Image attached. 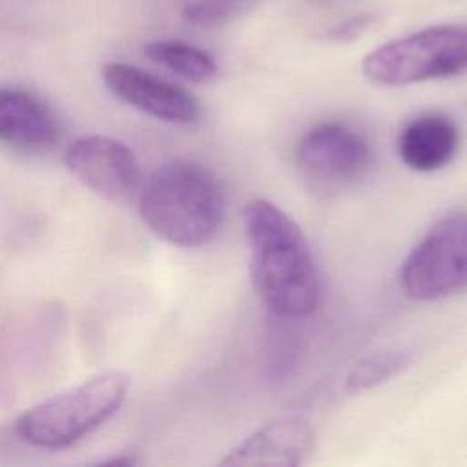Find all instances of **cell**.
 I'll use <instances>...</instances> for the list:
<instances>
[{"label":"cell","mask_w":467,"mask_h":467,"mask_svg":"<svg viewBox=\"0 0 467 467\" xmlns=\"http://www.w3.org/2000/svg\"><path fill=\"white\" fill-rule=\"evenodd\" d=\"M243 226L252 283L265 306L285 319L312 314L319 303L321 279L303 230L266 199L246 202Z\"/></svg>","instance_id":"1"},{"label":"cell","mask_w":467,"mask_h":467,"mask_svg":"<svg viewBox=\"0 0 467 467\" xmlns=\"http://www.w3.org/2000/svg\"><path fill=\"white\" fill-rule=\"evenodd\" d=\"M226 197L219 179L202 164L171 161L159 166L139 195L144 224L162 241L197 248L223 226Z\"/></svg>","instance_id":"2"},{"label":"cell","mask_w":467,"mask_h":467,"mask_svg":"<svg viewBox=\"0 0 467 467\" xmlns=\"http://www.w3.org/2000/svg\"><path fill=\"white\" fill-rule=\"evenodd\" d=\"M128 387L130 379L122 372L97 374L24 410L16 420V434L42 449L73 445L120 409Z\"/></svg>","instance_id":"3"},{"label":"cell","mask_w":467,"mask_h":467,"mask_svg":"<svg viewBox=\"0 0 467 467\" xmlns=\"http://www.w3.org/2000/svg\"><path fill=\"white\" fill-rule=\"evenodd\" d=\"M363 75L379 86H407L467 71V24H440L394 38L361 62Z\"/></svg>","instance_id":"4"},{"label":"cell","mask_w":467,"mask_h":467,"mask_svg":"<svg viewBox=\"0 0 467 467\" xmlns=\"http://www.w3.org/2000/svg\"><path fill=\"white\" fill-rule=\"evenodd\" d=\"M403 292L416 301L467 288V215L438 221L409 252L400 270Z\"/></svg>","instance_id":"5"},{"label":"cell","mask_w":467,"mask_h":467,"mask_svg":"<svg viewBox=\"0 0 467 467\" xmlns=\"http://www.w3.org/2000/svg\"><path fill=\"white\" fill-rule=\"evenodd\" d=\"M297 171L314 193L334 195L358 184L372 166L367 139L341 122L310 128L296 146Z\"/></svg>","instance_id":"6"},{"label":"cell","mask_w":467,"mask_h":467,"mask_svg":"<svg viewBox=\"0 0 467 467\" xmlns=\"http://www.w3.org/2000/svg\"><path fill=\"white\" fill-rule=\"evenodd\" d=\"M64 162L86 188L108 201L130 197L140 175L135 153L124 142L102 135H86L71 142Z\"/></svg>","instance_id":"7"},{"label":"cell","mask_w":467,"mask_h":467,"mask_svg":"<svg viewBox=\"0 0 467 467\" xmlns=\"http://www.w3.org/2000/svg\"><path fill=\"white\" fill-rule=\"evenodd\" d=\"M102 78L117 99L155 119L190 124L201 115V104L188 89L135 66L109 62L102 67Z\"/></svg>","instance_id":"8"},{"label":"cell","mask_w":467,"mask_h":467,"mask_svg":"<svg viewBox=\"0 0 467 467\" xmlns=\"http://www.w3.org/2000/svg\"><path fill=\"white\" fill-rule=\"evenodd\" d=\"M312 449L310 421L301 414H285L243 440L221 460V465L296 467L308 460Z\"/></svg>","instance_id":"9"},{"label":"cell","mask_w":467,"mask_h":467,"mask_svg":"<svg viewBox=\"0 0 467 467\" xmlns=\"http://www.w3.org/2000/svg\"><path fill=\"white\" fill-rule=\"evenodd\" d=\"M58 115L38 97L0 88V142L24 151H44L60 140Z\"/></svg>","instance_id":"10"},{"label":"cell","mask_w":467,"mask_h":467,"mask_svg":"<svg viewBox=\"0 0 467 467\" xmlns=\"http://www.w3.org/2000/svg\"><path fill=\"white\" fill-rule=\"evenodd\" d=\"M460 148L458 126L445 115L425 113L409 120L398 137L401 162L421 173L447 166Z\"/></svg>","instance_id":"11"},{"label":"cell","mask_w":467,"mask_h":467,"mask_svg":"<svg viewBox=\"0 0 467 467\" xmlns=\"http://www.w3.org/2000/svg\"><path fill=\"white\" fill-rule=\"evenodd\" d=\"M144 53L151 62L192 82H206L217 75L213 57L186 42L153 40L144 46Z\"/></svg>","instance_id":"12"},{"label":"cell","mask_w":467,"mask_h":467,"mask_svg":"<svg viewBox=\"0 0 467 467\" xmlns=\"http://www.w3.org/2000/svg\"><path fill=\"white\" fill-rule=\"evenodd\" d=\"M409 363V354L401 350H385L358 361L345 378L347 392L368 390L396 376Z\"/></svg>","instance_id":"13"},{"label":"cell","mask_w":467,"mask_h":467,"mask_svg":"<svg viewBox=\"0 0 467 467\" xmlns=\"http://www.w3.org/2000/svg\"><path fill=\"white\" fill-rule=\"evenodd\" d=\"M259 0H190L182 16L193 26L217 27L250 13Z\"/></svg>","instance_id":"14"},{"label":"cell","mask_w":467,"mask_h":467,"mask_svg":"<svg viewBox=\"0 0 467 467\" xmlns=\"http://www.w3.org/2000/svg\"><path fill=\"white\" fill-rule=\"evenodd\" d=\"M376 16L372 13H361V15H354L339 24H336L334 27H330L327 31V38L336 40V42H350L356 40L359 35H363L372 24H374Z\"/></svg>","instance_id":"15"}]
</instances>
